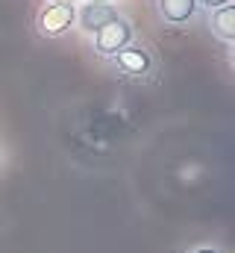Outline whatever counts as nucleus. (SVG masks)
Returning <instances> with one entry per match:
<instances>
[{
  "mask_svg": "<svg viewBox=\"0 0 235 253\" xmlns=\"http://www.w3.org/2000/svg\"><path fill=\"white\" fill-rule=\"evenodd\" d=\"M118 18V9L109 3H85L79 12H77V21L85 33H97L100 27H106L109 21Z\"/></svg>",
  "mask_w": 235,
  "mask_h": 253,
  "instance_id": "obj_4",
  "label": "nucleus"
},
{
  "mask_svg": "<svg viewBox=\"0 0 235 253\" xmlns=\"http://www.w3.org/2000/svg\"><path fill=\"white\" fill-rule=\"evenodd\" d=\"M88 3H106V0H88Z\"/></svg>",
  "mask_w": 235,
  "mask_h": 253,
  "instance_id": "obj_10",
  "label": "nucleus"
},
{
  "mask_svg": "<svg viewBox=\"0 0 235 253\" xmlns=\"http://www.w3.org/2000/svg\"><path fill=\"white\" fill-rule=\"evenodd\" d=\"M50 3H74V0H50Z\"/></svg>",
  "mask_w": 235,
  "mask_h": 253,
  "instance_id": "obj_9",
  "label": "nucleus"
},
{
  "mask_svg": "<svg viewBox=\"0 0 235 253\" xmlns=\"http://www.w3.org/2000/svg\"><path fill=\"white\" fill-rule=\"evenodd\" d=\"M156 9H159L162 21L182 27V24H188V21L194 18L197 0H156Z\"/></svg>",
  "mask_w": 235,
  "mask_h": 253,
  "instance_id": "obj_5",
  "label": "nucleus"
},
{
  "mask_svg": "<svg viewBox=\"0 0 235 253\" xmlns=\"http://www.w3.org/2000/svg\"><path fill=\"white\" fill-rule=\"evenodd\" d=\"M209 27H212V33L221 42H235V6L233 3H227L221 9H212Z\"/></svg>",
  "mask_w": 235,
  "mask_h": 253,
  "instance_id": "obj_6",
  "label": "nucleus"
},
{
  "mask_svg": "<svg viewBox=\"0 0 235 253\" xmlns=\"http://www.w3.org/2000/svg\"><path fill=\"white\" fill-rule=\"evenodd\" d=\"M188 253H224V251H218V248H194V251H188Z\"/></svg>",
  "mask_w": 235,
  "mask_h": 253,
  "instance_id": "obj_8",
  "label": "nucleus"
},
{
  "mask_svg": "<svg viewBox=\"0 0 235 253\" xmlns=\"http://www.w3.org/2000/svg\"><path fill=\"white\" fill-rule=\"evenodd\" d=\"M209 6V9H221V6H227V3H233V0H197V6Z\"/></svg>",
  "mask_w": 235,
  "mask_h": 253,
  "instance_id": "obj_7",
  "label": "nucleus"
},
{
  "mask_svg": "<svg viewBox=\"0 0 235 253\" xmlns=\"http://www.w3.org/2000/svg\"><path fill=\"white\" fill-rule=\"evenodd\" d=\"M126 44H132V24L126 18H120V15L94 33V50L100 56H115Z\"/></svg>",
  "mask_w": 235,
  "mask_h": 253,
  "instance_id": "obj_1",
  "label": "nucleus"
},
{
  "mask_svg": "<svg viewBox=\"0 0 235 253\" xmlns=\"http://www.w3.org/2000/svg\"><path fill=\"white\" fill-rule=\"evenodd\" d=\"M115 62H118V68H120L123 74H129V77H141V74H147V71L153 68L150 53H147L141 44H126L123 50H118Z\"/></svg>",
  "mask_w": 235,
  "mask_h": 253,
  "instance_id": "obj_3",
  "label": "nucleus"
},
{
  "mask_svg": "<svg viewBox=\"0 0 235 253\" xmlns=\"http://www.w3.org/2000/svg\"><path fill=\"white\" fill-rule=\"evenodd\" d=\"M74 21H77V9H74V3H47V6L39 12L36 27H39L41 36L56 39V36L68 33V30L74 27Z\"/></svg>",
  "mask_w": 235,
  "mask_h": 253,
  "instance_id": "obj_2",
  "label": "nucleus"
}]
</instances>
